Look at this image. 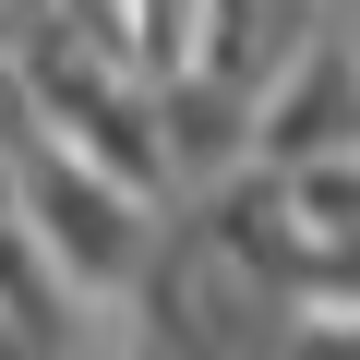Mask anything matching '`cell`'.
Listing matches in <instances>:
<instances>
[{"mask_svg":"<svg viewBox=\"0 0 360 360\" xmlns=\"http://www.w3.org/2000/svg\"><path fill=\"white\" fill-rule=\"evenodd\" d=\"M13 217L49 240V264L60 276H84L96 300H120L132 276H144V252H156V229H168V205H144L132 180H108L96 156H72V144H25L13 156Z\"/></svg>","mask_w":360,"mask_h":360,"instance_id":"6da1fadb","label":"cell"},{"mask_svg":"<svg viewBox=\"0 0 360 360\" xmlns=\"http://www.w3.org/2000/svg\"><path fill=\"white\" fill-rule=\"evenodd\" d=\"M324 156H360V49H348V25H324L288 72L252 84V168L300 180Z\"/></svg>","mask_w":360,"mask_h":360,"instance_id":"7a4b0ae2","label":"cell"},{"mask_svg":"<svg viewBox=\"0 0 360 360\" xmlns=\"http://www.w3.org/2000/svg\"><path fill=\"white\" fill-rule=\"evenodd\" d=\"M156 144H168V180L180 193H205L252 156V84L193 60V72H156Z\"/></svg>","mask_w":360,"mask_h":360,"instance_id":"3957f363","label":"cell"},{"mask_svg":"<svg viewBox=\"0 0 360 360\" xmlns=\"http://www.w3.org/2000/svg\"><path fill=\"white\" fill-rule=\"evenodd\" d=\"M276 360H360V312H288Z\"/></svg>","mask_w":360,"mask_h":360,"instance_id":"277c9868","label":"cell"},{"mask_svg":"<svg viewBox=\"0 0 360 360\" xmlns=\"http://www.w3.org/2000/svg\"><path fill=\"white\" fill-rule=\"evenodd\" d=\"M0 217H13V156H0Z\"/></svg>","mask_w":360,"mask_h":360,"instance_id":"5b68a950","label":"cell"}]
</instances>
